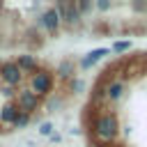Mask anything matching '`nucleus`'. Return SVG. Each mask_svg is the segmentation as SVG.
<instances>
[{
  "label": "nucleus",
  "instance_id": "nucleus-1",
  "mask_svg": "<svg viewBox=\"0 0 147 147\" xmlns=\"http://www.w3.org/2000/svg\"><path fill=\"white\" fill-rule=\"evenodd\" d=\"M117 129H119V126H117V117L110 115V113H103V115H99V117L94 119V136H96L99 140H103V142L115 140Z\"/></svg>",
  "mask_w": 147,
  "mask_h": 147
},
{
  "label": "nucleus",
  "instance_id": "nucleus-2",
  "mask_svg": "<svg viewBox=\"0 0 147 147\" xmlns=\"http://www.w3.org/2000/svg\"><path fill=\"white\" fill-rule=\"evenodd\" d=\"M30 85H32V92H34L37 96L48 94V92L53 90V76H51L48 71H37V74H32Z\"/></svg>",
  "mask_w": 147,
  "mask_h": 147
},
{
  "label": "nucleus",
  "instance_id": "nucleus-3",
  "mask_svg": "<svg viewBox=\"0 0 147 147\" xmlns=\"http://www.w3.org/2000/svg\"><path fill=\"white\" fill-rule=\"evenodd\" d=\"M55 9H57V14H60V18L67 23V25H80V14H78V9H76V2H57L55 5Z\"/></svg>",
  "mask_w": 147,
  "mask_h": 147
},
{
  "label": "nucleus",
  "instance_id": "nucleus-4",
  "mask_svg": "<svg viewBox=\"0 0 147 147\" xmlns=\"http://www.w3.org/2000/svg\"><path fill=\"white\" fill-rule=\"evenodd\" d=\"M0 78L7 83V87H14V85H18V83L23 80V71H21L18 64L11 60V62H5V64L0 67Z\"/></svg>",
  "mask_w": 147,
  "mask_h": 147
},
{
  "label": "nucleus",
  "instance_id": "nucleus-5",
  "mask_svg": "<svg viewBox=\"0 0 147 147\" xmlns=\"http://www.w3.org/2000/svg\"><path fill=\"white\" fill-rule=\"evenodd\" d=\"M16 106H18V110H21V113L30 115L32 110H37V108H39V96H37L32 90H23V92H18V94H16Z\"/></svg>",
  "mask_w": 147,
  "mask_h": 147
},
{
  "label": "nucleus",
  "instance_id": "nucleus-6",
  "mask_svg": "<svg viewBox=\"0 0 147 147\" xmlns=\"http://www.w3.org/2000/svg\"><path fill=\"white\" fill-rule=\"evenodd\" d=\"M37 23H39L41 28H46L51 34H55V32L60 30V23H62V18H60V14H57V9H55V7H48L44 14H39Z\"/></svg>",
  "mask_w": 147,
  "mask_h": 147
},
{
  "label": "nucleus",
  "instance_id": "nucleus-7",
  "mask_svg": "<svg viewBox=\"0 0 147 147\" xmlns=\"http://www.w3.org/2000/svg\"><path fill=\"white\" fill-rule=\"evenodd\" d=\"M18 115H21V110H18L16 103H5V106L0 108V122H2V124H14Z\"/></svg>",
  "mask_w": 147,
  "mask_h": 147
},
{
  "label": "nucleus",
  "instance_id": "nucleus-8",
  "mask_svg": "<svg viewBox=\"0 0 147 147\" xmlns=\"http://www.w3.org/2000/svg\"><path fill=\"white\" fill-rule=\"evenodd\" d=\"M108 53H110L108 48H96V51H90V53L80 60V67H83V69H90L92 64H96V62H99L101 57H106Z\"/></svg>",
  "mask_w": 147,
  "mask_h": 147
},
{
  "label": "nucleus",
  "instance_id": "nucleus-9",
  "mask_svg": "<svg viewBox=\"0 0 147 147\" xmlns=\"http://www.w3.org/2000/svg\"><path fill=\"white\" fill-rule=\"evenodd\" d=\"M122 92H124V83H122V80H113V83L106 85V96H108V101H117V99L122 96Z\"/></svg>",
  "mask_w": 147,
  "mask_h": 147
},
{
  "label": "nucleus",
  "instance_id": "nucleus-10",
  "mask_svg": "<svg viewBox=\"0 0 147 147\" xmlns=\"http://www.w3.org/2000/svg\"><path fill=\"white\" fill-rule=\"evenodd\" d=\"M14 62L18 64L21 71H32V69H37V57H34V55H18Z\"/></svg>",
  "mask_w": 147,
  "mask_h": 147
},
{
  "label": "nucleus",
  "instance_id": "nucleus-11",
  "mask_svg": "<svg viewBox=\"0 0 147 147\" xmlns=\"http://www.w3.org/2000/svg\"><path fill=\"white\" fill-rule=\"evenodd\" d=\"M57 74H60L62 78H69V76L74 74V62H71V60H62V62L57 64Z\"/></svg>",
  "mask_w": 147,
  "mask_h": 147
},
{
  "label": "nucleus",
  "instance_id": "nucleus-12",
  "mask_svg": "<svg viewBox=\"0 0 147 147\" xmlns=\"http://www.w3.org/2000/svg\"><path fill=\"white\" fill-rule=\"evenodd\" d=\"M108 96H106V85H96L94 87V92H92V103H101V101H106Z\"/></svg>",
  "mask_w": 147,
  "mask_h": 147
},
{
  "label": "nucleus",
  "instance_id": "nucleus-13",
  "mask_svg": "<svg viewBox=\"0 0 147 147\" xmlns=\"http://www.w3.org/2000/svg\"><path fill=\"white\" fill-rule=\"evenodd\" d=\"M28 124H30V115H25V113H21V115L16 117V122H14L16 129H23V126H28Z\"/></svg>",
  "mask_w": 147,
  "mask_h": 147
},
{
  "label": "nucleus",
  "instance_id": "nucleus-14",
  "mask_svg": "<svg viewBox=\"0 0 147 147\" xmlns=\"http://www.w3.org/2000/svg\"><path fill=\"white\" fill-rule=\"evenodd\" d=\"M76 9H78V14L83 16V14L92 11V2H83V0H78V2H76Z\"/></svg>",
  "mask_w": 147,
  "mask_h": 147
},
{
  "label": "nucleus",
  "instance_id": "nucleus-15",
  "mask_svg": "<svg viewBox=\"0 0 147 147\" xmlns=\"http://www.w3.org/2000/svg\"><path fill=\"white\" fill-rule=\"evenodd\" d=\"M129 48H131V41H117V44H113L115 53H122V51H129Z\"/></svg>",
  "mask_w": 147,
  "mask_h": 147
},
{
  "label": "nucleus",
  "instance_id": "nucleus-16",
  "mask_svg": "<svg viewBox=\"0 0 147 147\" xmlns=\"http://www.w3.org/2000/svg\"><path fill=\"white\" fill-rule=\"evenodd\" d=\"M131 7L136 11H147V0H136V2H131Z\"/></svg>",
  "mask_w": 147,
  "mask_h": 147
},
{
  "label": "nucleus",
  "instance_id": "nucleus-17",
  "mask_svg": "<svg viewBox=\"0 0 147 147\" xmlns=\"http://www.w3.org/2000/svg\"><path fill=\"white\" fill-rule=\"evenodd\" d=\"M110 7H113V5H110L108 0H99V2H96V9H101V11H108Z\"/></svg>",
  "mask_w": 147,
  "mask_h": 147
},
{
  "label": "nucleus",
  "instance_id": "nucleus-18",
  "mask_svg": "<svg viewBox=\"0 0 147 147\" xmlns=\"http://www.w3.org/2000/svg\"><path fill=\"white\" fill-rule=\"evenodd\" d=\"M51 131H53V126H51L48 122H46V124H41V129H39V133H41V136H51Z\"/></svg>",
  "mask_w": 147,
  "mask_h": 147
},
{
  "label": "nucleus",
  "instance_id": "nucleus-19",
  "mask_svg": "<svg viewBox=\"0 0 147 147\" xmlns=\"http://www.w3.org/2000/svg\"><path fill=\"white\" fill-rule=\"evenodd\" d=\"M71 90H83V80H74L71 83Z\"/></svg>",
  "mask_w": 147,
  "mask_h": 147
},
{
  "label": "nucleus",
  "instance_id": "nucleus-20",
  "mask_svg": "<svg viewBox=\"0 0 147 147\" xmlns=\"http://www.w3.org/2000/svg\"><path fill=\"white\" fill-rule=\"evenodd\" d=\"M2 94H5V96H14V92H11V87H5V90H2Z\"/></svg>",
  "mask_w": 147,
  "mask_h": 147
}]
</instances>
